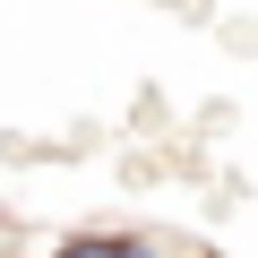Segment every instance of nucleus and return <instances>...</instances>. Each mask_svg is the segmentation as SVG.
Masks as SVG:
<instances>
[{"mask_svg": "<svg viewBox=\"0 0 258 258\" xmlns=\"http://www.w3.org/2000/svg\"><path fill=\"white\" fill-rule=\"evenodd\" d=\"M52 258H164L155 241H138V232H69Z\"/></svg>", "mask_w": 258, "mask_h": 258, "instance_id": "f257e3e1", "label": "nucleus"}]
</instances>
